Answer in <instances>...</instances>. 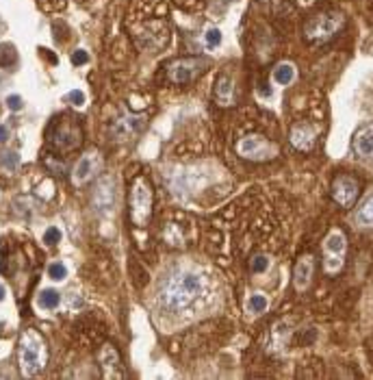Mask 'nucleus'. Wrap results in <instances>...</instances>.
<instances>
[{"label": "nucleus", "instance_id": "obj_1", "mask_svg": "<svg viewBox=\"0 0 373 380\" xmlns=\"http://www.w3.org/2000/svg\"><path fill=\"white\" fill-rule=\"evenodd\" d=\"M206 296V280L200 272L180 270L165 278L161 287V302L176 313L191 311L202 304Z\"/></svg>", "mask_w": 373, "mask_h": 380}, {"label": "nucleus", "instance_id": "obj_2", "mask_svg": "<svg viewBox=\"0 0 373 380\" xmlns=\"http://www.w3.org/2000/svg\"><path fill=\"white\" fill-rule=\"evenodd\" d=\"M345 26V13L336 9L319 11L304 22V39L308 44H326Z\"/></svg>", "mask_w": 373, "mask_h": 380}, {"label": "nucleus", "instance_id": "obj_3", "mask_svg": "<svg viewBox=\"0 0 373 380\" xmlns=\"http://www.w3.org/2000/svg\"><path fill=\"white\" fill-rule=\"evenodd\" d=\"M46 361H48V350L42 335L33 328L24 330L20 337V365L24 376H35L37 371H42Z\"/></svg>", "mask_w": 373, "mask_h": 380}, {"label": "nucleus", "instance_id": "obj_4", "mask_svg": "<svg viewBox=\"0 0 373 380\" xmlns=\"http://www.w3.org/2000/svg\"><path fill=\"white\" fill-rule=\"evenodd\" d=\"M152 187L145 181V176H137L131 185V193H128V204H131V220L135 226L145 228L152 217Z\"/></svg>", "mask_w": 373, "mask_h": 380}, {"label": "nucleus", "instance_id": "obj_5", "mask_svg": "<svg viewBox=\"0 0 373 380\" xmlns=\"http://www.w3.org/2000/svg\"><path fill=\"white\" fill-rule=\"evenodd\" d=\"M48 141L54 150H74L80 145V139H83V131H80V124L76 118L63 115L59 120H54L50 131H48Z\"/></svg>", "mask_w": 373, "mask_h": 380}, {"label": "nucleus", "instance_id": "obj_6", "mask_svg": "<svg viewBox=\"0 0 373 380\" xmlns=\"http://www.w3.org/2000/svg\"><path fill=\"white\" fill-rule=\"evenodd\" d=\"M345 256H347L345 232L338 228H332L328 232V237L323 239V272L328 276H336L345 268Z\"/></svg>", "mask_w": 373, "mask_h": 380}, {"label": "nucleus", "instance_id": "obj_7", "mask_svg": "<svg viewBox=\"0 0 373 380\" xmlns=\"http://www.w3.org/2000/svg\"><path fill=\"white\" fill-rule=\"evenodd\" d=\"M237 152L247 161H271L278 157V145L263 135H247L237 143Z\"/></svg>", "mask_w": 373, "mask_h": 380}, {"label": "nucleus", "instance_id": "obj_8", "mask_svg": "<svg viewBox=\"0 0 373 380\" xmlns=\"http://www.w3.org/2000/svg\"><path fill=\"white\" fill-rule=\"evenodd\" d=\"M206 61L200 56H186V59H176L174 63L167 66V78L174 85H189L191 80L200 76V72L204 70Z\"/></svg>", "mask_w": 373, "mask_h": 380}, {"label": "nucleus", "instance_id": "obj_9", "mask_svg": "<svg viewBox=\"0 0 373 380\" xmlns=\"http://www.w3.org/2000/svg\"><path fill=\"white\" fill-rule=\"evenodd\" d=\"M330 193H332V198H334L336 204H340V207H352L354 200L358 198V183H356L352 176L340 174V176H336V179L332 181Z\"/></svg>", "mask_w": 373, "mask_h": 380}, {"label": "nucleus", "instance_id": "obj_10", "mask_svg": "<svg viewBox=\"0 0 373 380\" xmlns=\"http://www.w3.org/2000/svg\"><path fill=\"white\" fill-rule=\"evenodd\" d=\"M289 141L293 148L302 150V152H308L315 148V143H317V128L308 122H297L293 128H291L289 133Z\"/></svg>", "mask_w": 373, "mask_h": 380}, {"label": "nucleus", "instance_id": "obj_11", "mask_svg": "<svg viewBox=\"0 0 373 380\" xmlns=\"http://www.w3.org/2000/svg\"><path fill=\"white\" fill-rule=\"evenodd\" d=\"M352 150L358 159H373V122L362 124L354 133Z\"/></svg>", "mask_w": 373, "mask_h": 380}, {"label": "nucleus", "instance_id": "obj_12", "mask_svg": "<svg viewBox=\"0 0 373 380\" xmlns=\"http://www.w3.org/2000/svg\"><path fill=\"white\" fill-rule=\"evenodd\" d=\"M98 167H100V159L98 155H87L83 157L76 163L74 167V172H72V181H74V185H85L87 181H91L94 179V174L98 172Z\"/></svg>", "mask_w": 373, "mask_h": 380}, {"label": "nucleus", "instance_id": "obj_13", "mask_svg": "<svg viewBox=\"0 0 373 380\" xmlns=\"http://www.w3.org/2000/svg\"><path fill=\"white\" fill-rule=\"evenodd\" d=\"M313 272H315V258L310 254H304L297 261L295 272H293V285H295L297 291H306L308 287H310Z\"/></svg>", "mask_w": 373, "mask_h": 380}, {"label": "nucleus", "instance_id": "obj_14", "mask_svg": "<svg viewBox=\"0 0 373 380\" xmlns=\"http://www.w3.org/2000/svg\"><path fill=\"white\" fill-rule=\"evenodd\" d=\"M100 365L104 371V378H124L119 354L115 352L113 345H104L100 350Z\"/></svg>", "mask_w": 373, "mask_h": 380}, {"label": "nucleus", "instance_id": "obj_15", "mask_svg": "<svg viewBox=\"0 0 373 380\" xmlns=\"http://www.w3.org/2000/svg\"><path fill=\"white\" fill-rule=\"evenodd\" d=\"M215 100L220 107H230L234 104V85L230 76H220L215 83Z\"/></svg>", "mask_w": 373, "mask_h": 380}, {"label": "nucleus", "instance_id": "obj_16", "mask_svg": "<svg viewBox=\"0 0 373 380\" xmlns=\"http://www.w3.org/2000/svg\"><path fill=\"white\" fill-rule=\"evenodd\" d=\"M145 126V118H124L121 122L115 124V133L119 135L121 131H126L124 133V139H128V137H133L141 131V128Z\"/></svg>", "mask_w": 373, "mask_h": 380}, {"label": "nucleus", "instance_id": "obj_17", "mask_svg": "<svg viewBox=\"0 0 373 380\" xmlns=\"http://www.w3.org/2000/svg\"><path fill=\"white\" fill-rule=\"evenodd\" d=\"M356 222L364 228H373V196H369L356 211Z\"/></svg>", "mask_w": 373, "mask_h": 380}, {"label": "nucleus", "instance_id": "obj_18", "mask_svg": "<svg viewBox=\"0 0 373 380\" xmlns=\"http://www.w3.org/2000/svg\"><path fill=\"white\" fill-rule=\"evenodd\" d=\"M273 78H275V83H280V85H291L295 80V66L280 63V66L273 70Z\"/></svg>", "mask_w": 373, "mask_h": 380}, {"label": "nucleus", "instance_id": "obj_19", "mask_svg": "<svg viewBox=\"0 0 373 380\" xmlns=\"http://www.w3.org/2000/svg\"><path fill=\"white\" fill-rule=\"evenodd\" d=\"M18 61V50L11 44H0V68H9Z\"/></svg>", "mask_w": 373, "mask_h": 380}, {"label": "nucleus", "instance_id": "obj_20", "mask_svg": "<svg viewBox=\"0 0 373 380\" xmlns=\"http://www.w3.org/2000/svg\"><path fill=\"white\" fill-rule=\"evenodd\" d=\"M267 306H269V302H267V298L263 294H252L247 300V309L252 313H265Z\"/></svg>", "mask_w": 373, "mask_h": 380}, {"label": "nucleus", "instance_id": "obj_21", "mask_svg": "<svg viewBox=\"0 0 373 380\" xmlns=\"http://www.w3.org/2000/svg\"><path fill=\"white\" fill-rule=\"evenodd\" d=\"M59 294H56L54 289H46L42 291V296H39V304L44 306V309H56L59 306Z\"/></svg>", "mask_w": 373, "mask_h": 380}, {"label": "nucleus", "instance_id": "obj_22", "mask_svg": "<svg viewBox=\"0 0 373 380\" xmlns=\"http://www.w3.org/2000/svg\"><path fill=\"white\" fill-rule=\"evenodd\" d=\"M0 163H3L7 169L18 167V165H20V157H18V152H3V155H0Z\"/></svg>", "mask_w": 373, "mask_h": 380}, {"label": "nucleus", "instance_id": "obj_23", "mask_svg": "<svg viewBox=\"0 0 373 380\" xmlns=\"http://www.w3.org/2000/svg\"><path fill=\"white\" fill-rule=\"evenodd\" d=\"M252 272H256V274H261V272H265L267 268H269V258H267L265 254H256L254 258H252Z\"/></svg>", "mask_w": 373, "mask_h": 380}, {"label": "nucleus", "instance_id": "obj_24", "mask_svg": "<svg viewBox=\"0 0 373 380\" xmlns=\"http://www.w3.org/2000/svg\"><path fill=\"white\" fill-rule=\"evenodd\" d=\"M48 274H50L52 280H63V278H66V274H68V270H66V265H61V263H52L50 268H48Z\"/></svg>", "mask_w": 373, "mask_h": 380}, {"label": "nucleus", "instance_id": "obj_25", "mask_svg": "<svg viewBox=\"0 0 373 380\" xmlns=\"http://www.w3.org/2000/svg\"><path fill=\"white\" fill-rule=\"evenodd\" d=\"M59 239H61V230H59V228H54V226H52V228H48V230H46V235H44V241H46L48 246H54V244H59Z\"/></svg>", "mask_w": 373, "mask_h": 380}, {"label": "nucleus", "instance_id": "obj_26", "mask_svg": "<svg viewBox=\"0 0 373 380\" xmlns=\"http://www.w3.org/2000/svg\"><path fill=\"white\" fill-rule=\"evenodd\" d=\"M220 42H222V33H220L217 28H210L208 33H206V44H208L210 48H215Z\"/></svg>", "mask_w": 373, "mask_h": 380}, {"label": "nucleus", "instance_id": "obj_27", "mask_svg": "<svg viewBox=\"0 0 373 380\" xmlns=\"http://www.w3.org/2000/svg\"><path fill=\"white\" fill-rule=\"evenodd\" d=\"M87 61H89V54L85 50H76L74 54H72V63H74V66H83V63H87Z\"/></svg>", "mask_w": 373, "mask_h": 380}, {"label": "nucleus", "instance_id": "obj_28", "mask_svg": "<svg viewBox=\"0 0 373 380\" xmlns=\"http://www.w3.org/2000/svg\"><path fill=\"white\" fill-rule=\"evenodd\" d=\"M68 100H70L72 104H83V102H85V94L78 92V90H74V92L68 94Z\"/></svg>", "mask_w": 373, "mask_h": 380}, {"label": "nucleus", "instance_id": "obj_29", "mask_svg": "<svg viewBox=\"0 0 373 380\" xmlns=\"http://www.w3.org/2000/svg\"><path fill=\"white\" fill-rule=\"evenodd\" d=\"M7 107H9L11 111H20L22 109V98L20 96H9V98H7Z\"/></svg>", "mask_w": 373, "mask_h": 380}, {"label": "nucleus", "instance_id": "obj_30", "mask_svg": "<svg viewBox=\"0 0 373 380\" xmlns=\"http://www.w3.org/2000/svg\"><path fill=\"white\" fill-rule=\"evenodd\" d=\"M7 139H9V128L0 124V143H3V141H7Z\"/></svg>", "mask_w": 373, "mask_h": 380}, {"label": "nucleus", "instance_id": "obj_31", "mask_svg": "<svg viewBox=\"0 0 373 380\" xmlns=\"http://www.w3.org/2000/svg\"><path fill=\"white\" fill-rule=\"evenodd\" d=\"M3 298H5V287L0 285V300H3Z\"/></svg>", "mask_w": 373, "mask_h": 380}, {"label": "nucleus", "instance_id": "obj_32", "mask_svg": "<svg viewBox=\"0 0 373 380\" xmlns=\"http://www.w3.org/2000/svg\"><path fill=\"white\" fill-rule=\"evenodd\" d=\"M371 7H373V0H371Z\"/></svg>", "mask_w": 373, "mask_h": 380}]
</instances>
